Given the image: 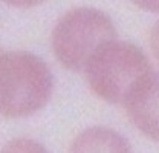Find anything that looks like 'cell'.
Returning <instances> with one entry per match:
<instances>
[{"mask_svg": "<svg viewBox=\"0 0 159 153\" xmlns=\"http://www.w3.org/2000/svg\"><path fill=\"white\" fill-rule=\"evenodd\" d=\"M3 2L16 8H34V6L44 3L46 0H3Z\"/></svg>", "mask_w": 159, "mask_h": 153, "instance_id": "9c48e42d", "label": "cell"}, {"mask_svg": "<svg viewBox=\"0 0 159 153\" xmlns=\"http://www.w3.org/2000/svg\"><path fill=\"white\" fill-rule=\"evenodd\" d=\"M138 8L148 12H159V0H130Z\"/></svg>", "mask_w": 159, "mask_h": 153, "instance_id": "52a82bcc", "label": "cell"}, {"mask_svg": "<svg viewBox=\"0 0 159 153\" xmlns=\"http://www.w3.org/2000/svg\"><path fill=\"white\" fill-rule=\"evenodd\" d=\"M3 152L8 153H39V152H44V147L34 141V139H29V138H14L11 139L5 147H3Z\"/></svg>", "mask_w": 159, "mask_h": 153, "instance_id": "8992f818", "label": "cell"}, {"mask_svg": "<svg viewBox=\"0 0 159 153\" xmlns=\"http://www.w3.org/2000/svg\"><path fill=\"white\" fill-rule=\"evenodd\" d=\"M150 48H152L155 57L159 60V21L153 26V29L150 32Z\"/></svg>", "mask_w": 159, "mask_h": 153, "instance_id": "ba28073f", "label": "cell"}, {"mask_svg": "<svg viewBox=\"0 0 159 153\" xmlns=\"http://www.w3.org/2000/svg\"><path fill=\"white\" fill-rule=\"evenodd\" d=\"M83 72L95 95L122 106L155 74L139 48L118 40L104 43L90 57Z\"/></svg>", "mask_w": 159, "mask_h": 153, "instance_id": "6da1fadb", "label": "cell"}, {"mask_svg": "<svg viewBox=\"0 0 159 153\" xmlns=\"http://www.w3.org/2000/svg\"><path fill=\"white\" fill-rule=\"evenodd\" d=\"M116 38L107 14L93 8H75L58 19L52 31V51L58 63L69 71H84L99 48Z\"/></svg>", "mask_w": 159, "mask_h": 153, "instance_id": "3957f363", "label": "cell"}, {"mask_svg": "<svg viewBox=\"0 0 159 153\" xmlns=\"http://www.w3.org/2000/svg\"><path fill=\"white\" fill-rule=\"evenodd\" d=\"M70 152H110V153H127L130 152L129 142L109 127H89L72 141Z\"/></svg>", "mask_w": 159, "mask_h": 153, "instance_id": "5b68a950", "label": "cell"}, {"mask_svg": "<svg viewBox=\"0 0 159 153\" xmlns=\"http://www.w3.org/2000/svg\"><path fill=\"white\" fill-rule=\"evenodd\" d=\"M52 74L39 57L25 51L0 55V109L5 118L39 112L52 94Z\"/></svg>", "mask_w": 159, "mask_h": 153, "instance_id": "7a4b0ae2", "label": "cell"}, {"mask_svg": "<svg viewBox=\"0 0 159 153\" xmlns=\"http://www.w3.org/2000/svg\"><path fill=\"white\" fill-rule=\"evenodd\" d=\"M124 107L139 132L159 142V74L150 76Z\"/></svg>", "mask_w": 159, "mask_h": 153, "instance_id": "277c9868", "label": "cell"}]
</instances>
